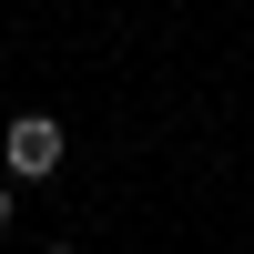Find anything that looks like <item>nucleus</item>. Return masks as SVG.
<instances>
[{
    "instance_id": "3",
    "label": "nucleus",
    "mask_w": 254,
    "mask_h": 254,
    "mask_svg": "<svg viewBox=\"0 0 254 254\" xmlns=\"http://www.w3.org/2000/svg\"><path fill=\"white\" fill-rule=\"evenodd\" d=\"M51 254H71V244H51Z\"/></svg>"
},
{
    "instance_id": "2",
    "label": "nucleus",
    "mask_w": 254,
    "mask_h": 254,
    "mask_svg": "<svg viewBox=\"0 0 254 254\" xmlns=\"http://www.w3.org/2000/svg\"><path fill=\"white\" fill-rule=\"evenodd\" d=\"M10 214H20V193H0V234H10Z\"/></svg>"
},
{
    "instance_id": "1",
    "label": "nucleus",
    "mask_w": 254,
    "mask_h": 254,
    "mask_svg": "<svg viewBox=\"0 0 254 254\" xmlns=\"http://www.w3.org/2000/svg\"><path fill=\"white\" fill-rule=\"evenodd\" d=\"M61 153H71V132H61V112H20L10 132H0V163H10L20 183H41V173H61Z\"/></svg>"
}]
</instances>
